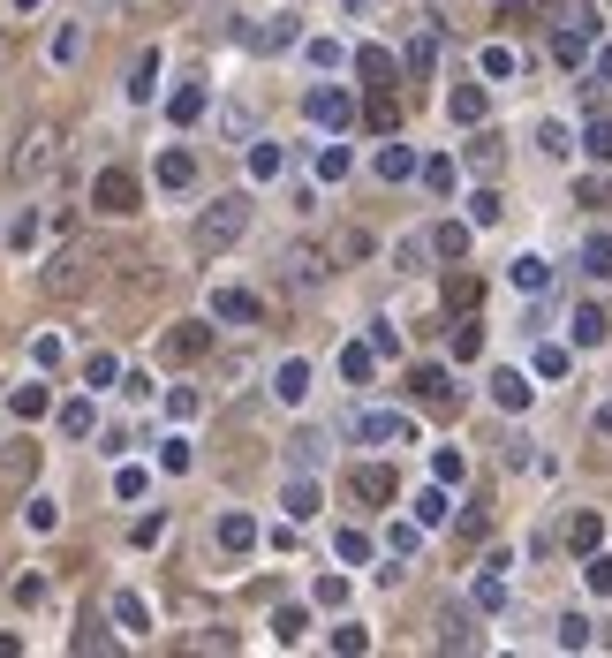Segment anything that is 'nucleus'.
Listing matches in <instances>:
<instances>
[{"mask_svg": "<svg viewBox=\"0 0 612 658\" xmlns=\"http://www.w3.org/2000/svg\"><path fill=\"white\" fill-rule=\"evenodd\" d=\"M91 280H99V250H91V243H68V250H53V258L38 265V288H46L53 303L91 295Z\"/></svg>", "mask_w": 612, "mask_h": 658, "instance_id": "f257e3e1", "label": "nucleus"}, {"mask_svg": "<svg viewBox=\"0 0 612 658\" xmlns=\"http://www.w3.org/2000/svg\"><path fill=\"white\" fill-rule=\"evenodd\" d=\"M242 235H250V197H212V212H204L197 227H189V243H197V258H220V250H235Z\"/></svg>", "mask_w": 612, "mask_h": 658, "instance_id": "f03ea898", "label": "nucleus"}, {"mask_svg": "<svg viewBox=\"0 0 612 658\" xmlns=\"http://www.w3.org/2000/svg\"><path fill=\"white\" fill-rule=\"evenodd\" d=\"M303 114H310L318 129H348V114H356V99H348L340 84H318V91L303 99Z\"/></svg>", "mask_w": 612, "mask_h": 658, "instance_id": "7ed1b4c3", "label": "nucleus"}, {"mask_svg": "<svg viewBox=\"0 0 612 658\" xmlns=\"http://www.w3.org/2000/svg\"><path fill=\"white\" fill-rule=\"evenodd\" d=\"M356 439H378V447H401V439H416V424H408L401 409H363V416H356Z\"/></svg>", "mask_w": 612, "mask_h": 658, "instance_id": "20e7f679", "label": "nucleus"}, {"mask_svg": "<svg viewBox=\"0 0 612 658\" xmlns=\"http://www.w3.org/2000/svg\"><path fill=\"white\" fill-rule=\"evenodd\" d=\"M91 205H99V212H136V174L129 167H106L99 182H91Z\"/></svg>", "mask_w": 612, "mask_h": 658, "instance_id": "39448f33", "label": "nucleus"}, {"mask_svg": "<svg viewBox=\"0 0 612 658\" xmlns=\"http://www.w3.org/2000/svg\"><path fill=\"white\" fill-rule=\"evenodd\" d=\"M212 318H227V326H257L265 303H257L250 288H212Z\"/></svg>", "mask_w": 612, "mask_h": 658, "instance_id": "423d86ee", "label": "nucleus"}, {"mask_svg": "<svg viewBox=\"0 0 612 658\" xmlns=\"http://www.w3.org/2000/svg\"><path fill=\"white\" fill-rule=\"evenodd\" d=\"M204 348H212V326H174L167 341H159V356H167V364H197Z\"/></svg>", "mask_w": 612, "mask_h": 658, "instance_id": "0eeeda50", "label": "nucleus"}, {"mask_svg": "<svg viewBox=\"0 0 612 658\" xmlns=\"http://www.w3.org/2000/svg\"><path fill=\"white\" fill-rule=\"evenodd\" d=\"M280 265H288V288H295V295H310V288H318V280H325V258H318V250H310V243H295V250H288V258H280Z\"/></svg>", "mask_w": 612, "mask_h": 658, "instance_id": "6e6552de", "label": "nucleus"}, {"mask_svg": "<svg viewBox=\"0 0 612 658\" xmlns=\"http://www.w3.org/2000/svg\"><path fill=\"white\" fill-rule=\"evenodd\" d=\"M53 167V129H31V144L16 152V182H31V174Z\"/></svg>", "mask_w": 612, "mask_h": 658, "instance_id": "1a4fd4ad", "label": "nucleus"}, {"mask_svg": "<svg viewBox=\"0 0 612 658\" xmlns=\"http://www.w3.org/2000/svg\"><path fill=\"white\" fill-rule=\"evenodd\" d=\"M446 114H454L461 129H476V122H484V91H476V84H454V91H446Z\"/></svg>", "mask_w": 612, "mask_h": 658, "instance_id": "9d476101", "label": "nucleus"}, {"mask_svg": "<svg viewBox=\"0 0 612 658\" xmlns=\"http://www.w3.org/2000/svg\"><path fill=\"white\" fill-rule=\"evenodd\" d=\"M8 409H16V416H23V424H38V416H46V409H53V394H46V386H38V379H23V386H16V394H8Z\"/></svg>", "mask_w": 612, "mask_h": 658, "instance_id": "9b49d317", "label": "nucleus"}, {"mask_svg": "<svg viewBox=\"0 0 612 658\" xmlns=\"http://www.w3.org/2000/svg\"><path fill=\"white\" fill-rule=\"evenodd\" d=\"M114 621L129 628V636H144V628H152V606H144L136 590H114Z\"/></svg>", "mask_w": 612, "mask_h": 658, "instance_id": "f8f14e48", "label": "nucleus"}, {"mask_svg": "<svg viewBox=\"0 0 612 658\" xmlns=\"http://www.w3.org/2000/svg\"><path fill=\"white\" fill-rule=\"evenodd\" d=\"M356 492H363V500H393V469L386 462H363L356 469Z\"/></svg>", "mask_w": 612, "mask_h": 658, "instance_id": "ddd939ff", "label": "nucleus"}, {"mask_svg": "<svg viewBox=\"0 0 612 658\" xmlns=\"http://www.w3.org/2000/svg\"><path fill=\"white\" fill-rule=\"evenodd\" d=\"M408 386H416V401H431V409H439V401H454V386H446V371H439V364H424Z\"/></svg>", "mask_w": 612, "mask_h": 658, "instance_id": "4468645a", "label": "nucleus"}, {"mask_svg": "<svg viewBox=\"0 0 612 658\" xmlns=\"http://www.w3.org/2000/svg\"><path fill=\"white\" fill-rule=\"evenodd\" d=\"M220 545H227V553H250V545H257V522L250 515H220Z\"/></svg>", "mask_w": 612, "mask_h": 658, "instance_id": "2eb2a0df", "label": "nucleus"}, {"mask_svg": "<svg viewBox=\"0 0 612 658\" xmlns=\"http://www.w3.org/2000/svg\"><path fill=\"white\" fill-rule=\"evenodd\" d=\"M378 174H386V182H408V174H424V167H416L408 144H386V152H378Z\"/></svg>", "mask_w": 612, "mask_h": 658, "instance_id": "dca6fc26", "label": "nucleus"}, {"mask_svg": "<svg viewBox=\"0 0 612 658\" xmlns=\"http://www.w3.org/2000/svg\"><path fill=\"white\" fill-rule=\"evenodd\" d=\"M159 182H167V190H189V182H197V159H189V152H167V159H159Z\"/></svg>", "mask_w": 612, "mask_h": 658, "instance_id": "f3484780", "label": "nucleus"}, {"mask_svg": "<svg viewBox=\"0 0 612 658\" xmlns=\"http://www.w3.org/2000/svg\"><path fill=\"white\" fill-rule=\"evenodd\" d=\"M492 401H499V409H522V401H529V379H522V371H499V379H492Z\"/></svg>", "mask_w": 612, "mask_h": 658, "instance_id": "a211bd4d", "label": "nucleus"}, {"mask_svg": "<svg viewBox=\"0 0 612 658\" xmlns=\"http://www.w3.org/2000/svg\"><path fill=\"white\" fill-rule=\"evenodd\" d=\"M280 507H288L295 522H310V515H318V485H310V477H295V485H288V500H280Z\"/></svg>", "mask_w": 612, "mask_h": 658, "instance_id": "6ab92c4d", "label": "nucleus"}, {"mask_svg": "<svg viewBox=\"0 0 612 658\" xmlns=\"http://www.w3.org/2000/svg\"><path fill=\"white\" fill-rule=\"evenodd\" d=\"M431 53H439V31H431V16H424V31L408 38V69L424 76V69H431Z\"/></svg>", "mask_w": 612, "mask_h": 658, "instance_id": "aec40b11", "label": "nucleus"}, {"mask_svg": "<svg viewBox=\"0 0 612 658\" xmlns=\"http://www.w3.org/2000/svg\"><path fill=\"white\" fill-rule=\"evenodd\" d=\"M431 250H439V258H469V227H461V220H446L439 235H431Z\"/></svg>", "mask_w": 612, "mask_h": 658, "instance_id": "412c9836", "label": "nucleus"}, {"mask_svg": "<svg viewBox=\"0 0 612 658\" xmlns=\"http://www.w3.org/2000/svg\"><path fill=\"white\" fill-rule=\"evenodd\" d=\"M356 69L371 76V84H393V53H386V46H363V53H356Z\"/></svg>", "mask_w": 612, "mask_h": 658, "instance_id": "4be33fe9", "label": "nucleus"}, {"mask_svg": "<svg viewBox=\"0 0 612 658\" xmlns=\"http://www.w3.org/2000/svg\"><path fill=\"white\" fill-rule=\"evenodd\" d=\"M167 114H174V122H197V114H204V84H182L167 99Z\"/></svg>", "mask_w": 612, "mask_h": 658, "instance_id": "5701e85b", "label": "nucleus"}, {"mask_svg": "<svg viewBox=\"0 0 612 658\" xmlns=\"http://www.w3.org/2000/svg\"><path fill=\"white\" fill-rule=\"evenodd\" d=\"M272 394H280V401H303V394H310V371H303V364H280V379H272Z\"/></svg>", "mask_w": 612, "mask_h": 658, "instance_id": "b1692460", "label": "nucleus"}, {"mask_svg": "<svg viewBox=\"0 0 612 658\" xmlns=\"http://www.w3.org/2000/svg\"><path fill=\"white\" fill-rule=\"evenodd\" d=\"M582 273H597V280L612 273V235H590V243H582Z\"/></svg>", "mask_w": 612, "mask_h": 658, "instance_id": "393cba45", "label": "nucleus"}, {"mask_svg": "<svg viewBox=\"0 0 612 658\" xmlns=\"http://www.w3.org/2000/svg\"><path fill=\"white\" fill-rule=\"evenodd\" d=\"M280 159H288L280 144H272V137H257V152H250V174H257V182H272V174H280Z\"/></svg>", "mask_w": 612, "mask_h": 658, "instance_id": "a878e982", "label": "nucleus"}, {"mask_svg": "<svg viewBox=\"0 0 612 658\" xmlns=\"http://www.w3.org/2000/svg\"><path fill=\"white\" fill-rule=\"evenodd\" d=\"M544 280H552V265H544V258H514V288H522V295H537Z\"/></svg>", "mask_w": 612, "mask_h": 658, "instance_id": "bb28decb", "label": "nucleus"}, {"mask_svg": "<svg viewBox=\"0 0 612 658\" xmlns=\"http://www.w3.org/2000/svg\"><path fill=\"white\" fill-rule=\"evenodd\" d=\"M575 341H582V348L605 341V311H597V303H582V311H575Z\"/></svg>", "mask_w": 612, "mask_h": 658, "instance_id": "cd10ccee", "label": "nucleus"}, {"mask_svg": "<svg viewBox=\"0 0 612 658\" xmlns=\"http://www.w3.org/2000/svg\"><path fill=\"white\" fill-rule=\"evenodd\" d=\"M401 106H393V84H371V129H393Z\"/></svg>", "mask_w": 612, "mask_h": 658, "instance_id": "c85d7f7f", "label": "nucleus"}, {"mask_svg": "<svg viewBox=\"0 0 612 658\" xmlns=\"http://www.w3.org/2000/svg\"><path fill=\"white\" fill-rule=\"evenodd\" d=\"M91 424H99V409H91V401H68V409H61V432H68V439H84Z\"/></svg>", "mask_w": 612, "mask_h": 658, "instance_id": "c756f323", "label": "nucleus"}, {"mask_svg": "<svg viewBox=\"0 0 612 658\" xmlns=\"http://www.w3.org/2000/svg\"><path fill=\"white\" fill-rule=\"evenodd\" d=\"M303 628H310V613H303V606H280V613H272V636H280V643H295Z\"/></svg>", "mask_w": 612, "mask_h": 658, "instance_id": "7c9ffc66", "label": "nucleus"}, {"mask_svg": "<svg viewBox=\"0 0 612 658\" xmlns=\"http://www.w3.org/2000/svg\"><path fill=\"white\" fill-rule=\"evenodd\" d=\"M597 537H605V522H597V515H575V530H567V545H575V553H597Z\"/></svg>", "mask_w": 612, "mask_h": 658, "instance_id": "2f4dec72", "label": "nucleus"}, {"mask_svg": "<svg viewBox=\"0 0 612 658\" xmlns=\"http://www.w3.org/2000/svg\"><path fill=\"white\" fill-rule=\"evenodd\" d=\"M76 53H84V23H61L53 31V61H76Z\"/></svg>", "mask_w": 612, "mask_h": 658, "instance_id": "473e14b6", "label": "nucleus"}, {"mask_svg": "<svg viewBox=\"0 0 612 658\" xmlns=\"http://www.w3.org/2000/svg\"><path fill=\"white\" fill-rule=\"evenodd\" d=\"M552 53H560V61H567V69H575V61H582V53H590V38H582V23H575V31H560V38H552Z\"/></svg>", "mask_w": 612, "mask_h": 658, "instance_id": "72a5a7b5", "label": "nucleus"}, {"mask_svg": "<svg viewBox=\"0 0 612 658\" xmlns=\"http://www.w3.org/2000/svg\"><path fill=\"white\" fill-rule=\"evenodd\" d=\"M476 348H484V326H476V318H461V326H454V356H461V364H469Z\"/></svg>", "mask_w": 612, "mask_h": 658, "instance_id": "f704fd0d", "label": "nucleus"}, {"mask_svg": "<svg viewBox=\"0 0 612 658\" xmlns=\"http://www.w3.org/2000/svg\"><path fill=\"white\" fill-rule=\"evenodd\" d=\"M318 454H325V439H318V432H303V439L288 447V462H295V469H318Z\"/></svg>", "mask_w": 612, "mask_h": 658, "instance_id": "c9c22d12", "label": "nucleus"}, {"mask_svg": "<svg viewBox=\"0 0 612 658\" xmlns=\"http://www.w3.org/2000/svg\"><path fill=\"white\" fill-rule=\"evenodd\" d=\"M582 152H590V159H612V122H590V129H582Z\"/></svg>", "mask_w": 612, "mask_h": 658, "instance_id": "e433bc0d", "label": "nucleus"}, {"mask_svg": "<svg viewBox=\"0 0 612 658\" xmlns=\"http://www.w3.org/2000/svg\"><path fill=\"white\" fill-rule=\"evenodd\" d=\"M333 553H340V560H371V537H363V530H340Z\"/></svg>", "mask_w": 612, "mask_h": 658, "instance_id": "4c0bfd02", "label": "nucleus"}, {"mask_svg": "<svg viewBox=\"0 0 612 658\" xmlns=\"http://www.w3.org/2000/svg\"><path fill=\"white\" fill-rule=\"evenodd\" d=\"M424 190H439V197L454 190V159H424Z\"/></svg>", "mask_w": 612, "mask_h": 658, "instance_id": "58836bf2", "label": "nucleus"}, {"mask_svg": "<svg viewBox=\"0 0 612 658\" xmlns=\"http://www.w3.org/2000/svg\"><path fill=\"white\" fill-rule=\"evenodd\" d=\"M318 174H325V182H340V174H348V144H325V152H318Z\"/></svg>", "mask_w": 612, "mask_h": 658, "instance_id": "ea45409f", "label": "nucleus"}, {"mask_svg": "<svg viewBox=\"0 0 612 658\" xmlns=\"http://www.w3.org/2000/svg\"><path fill=\"white\" fill-rule=\"evenodd\" d=\"M469 167L492 174V167H499V137H476V144H469Z\"/></svg>", "mask_w": 612, "mask_h": 658, "instance_id": "a19ab883", "label": "nucleus"}, {"mask_svg": "<svg viewBox=\"0 0 612 658\" xmlns=\"http://www.w3.org/2000/svg\"><path fill=\"white\" fill-rule=\"evenodd\" d=\"M23 522H31V530H53V522H61V507H53V500H23Z\"/></svg>", "mask_w": 612, "mask_h": 658, "instance_id": "79ce46f5", "label": "nucleus"}, {"mask_svg": "<svg viewBox=\"0 0 612 658\" xmlns=\"http://www.w3.org/2000/svg\"><path fill=\"white\" fill-rule=\"evenodd\" d=\"M582 643H590V621H582V613H567V621H560V651H582Z\"/></svg>", "mask_w": 612, "mask_h": 658, "instance_id": "37998d69", "label": "nucleus"}, {"mask_svg": "<svg viewBox=\"0 0 612 658\" xmlns=\"http://www.w3.org/2000/svg\"><path fill=\"white\" fill-rule=\"evenodd\" d=\"M476 606L499 613V606H507V583H499V575H484V583H476Z\"/></svg>", "mask_w": 612, "mask_h": 658, "instance_id": "c03bdc74", "label": "nucleus"}, {"mask_svg": "<svg viewBox=\"0 0 612 658\" xmlns=\"http://www.w3.org/2000/svg\"><path fill=\"white\" fill-rule=\"evenodd\" d=\"M144 485H152V477H144V469H136V462L121 469V477H114V492H121V500H144Z\"/></svg>", "mask_w": 612, "mask_h": 658, "instance_id": "a18cd8bd", "label": "nucleus"}, {"mask_svg": "<svg viewBox=\"0 0 612 658\" xmlns=\"http://www.w3.org/2000/svg\"><path fill=\"white\" fill-rule=\"evenodd\" d=\"M152 84H159V61H136V76H129V99H152Z\"/></svg>", "mask_w": 612, "mask_h": 658, "instance_id": "49530a36", "label": "nucleus"}, {"mask_svg": "<svg viewBox=\"0 0 612 658\" xmlns=\"http://www.w3.org/2000/svg\"><path fill=\"white\" fill-rule=\"evenodd\" d=\"M469 220H476V227H492V220H499V197H492V190H476V197H469Z\"/></svg>", "mask_w": 612, "mask_h": 658, "instance_id": "de8ad7c7", "label": "nucleus"}, {"mask_svg": "<svg viewBox=\"0 0 612 658\" xmlns=\"http://www.w3.org/2000/svg\"><path fill=\"white\" fill-rule=\"evenodd\" d=\"M167 409H174V416H182V424H189V416H197L204 401H197V386H174V394H167Z\"/></svg>", "mask_w": 612, "mask_h": 658, "instance_id": "09e8293b", "label": "nucleus"}, {"mask_svg": "<svg viewBox=\"0 0 612 658\" xmlns=\"http://www.w3.org/2000/svg\"><path fill=\"white\" fill-rule=\"evenodd\" d=\"M416 522H446V492H416Z\"/></svg>", "mask_w": 612, "mask_h": 658, "instance_id": "8fccbe9b", "label": "nucleus"}, {"mask_svg": "<svg viewBox=\"0 0 612 658\" xmlns=\"http://www.w3.org/2000/svg\"><path fill=\"white\" fill-rule=\"evenodd\" d=\"M31 364H38V371L61 364V341H53V333H38V341H31Z\"/></svg>", "mask_w": 612, "mask_h": 658, "instance_id": "3c124183", "label": "nucleus"}, {"mask_svg": "<svg viewBox=\"0 0 612 658\" xmlns=\"http://www.w3.org/2000/svg\"><path fill=\"white\" fill-rule=\"evenodd\" d=\"M31 243H38V220H31V212H23V220L8 227V250H31Z\"/></svg>", "mask_w": 612, "mask_h": 658, "instance_id": "603ef678", "label": "nucleus"}, {"mask_svg": "<svg viewBox=\"0 0 612 658\" xmlns=\"http://www.w3.org/2000/svg\"><path fill=\"white\" fill-rule=\"evenodd\" d=\"M537 152L560 159V152H567V129H560V122H544V129H537Z\"/></svg>", "mask_w": 612, "mask_h": 658, "instance_id": "864d4df0", "label": "nucleus"}, {"mask_svg": "<svg viewBox=\"0 0 612 658\" xmlns=\"http://www.w3.org/2000/svg\"><path fill=\"white\" fill-rule=\"evenodd\" d=\"M159 462H167L174 477H182V469H189V439H167V447H159Z\"/></svg>", "mask_w": 612, "mask_h": 658, "instance_id": "5fc2aeb1", "label": "nucleus"}, {"mask_svg": "<svg viewBox=\"0 0 612 658\" xmlns=\"http://www.w3.org/2000/svg\"><path fill=\"white\" fill-rule=\"evenodd\" d=\"M439 643H454V651H469L476 636H469V621H461V613H446V636H439Z\"/></svg>", "mask_w": 612, "mask_h": 658, "instance_id": "6e6d98bb", "label": "nucleus"}, {"mask_svg": "<svg viewBox=\"0 0 612 658\" xmlns=\"http://www.w3.org/2000/svg\"><path fill=\"white\" fill-rule=\"evenodd\" d=\"M431 469H439V485H461V454L454 447H439V462H431Z\"/></svg>", "mask_w": 612, "mask_h": 658, "instance_id": "4d7b16f0", "label": "nucleus"}, {"mask_svg": "<svg viewBox=\"0 0 612 658\" xmlns=\"http://www.w3.org/2000/svg\"><path fill=\"white\" fill-rule=\"evenodd\" d=\"M590 590H597V598H612V560H590Z\"/></svg>", "mask_w": 612, "mask_h": 658, "instance_id": "13d9d810", "label": "nucleus"}, {"mask_svg": "<svg viewBox=\"0 0 612 658\" xmlns=\"http://www.w3.org/2000/svg\"><path fill=\"white\" fill-rule=\"evenodd\" d=\"M597 76H605V84H612V46H605V53H597Z\"/></svg>", "mask_w": 612, "mask_h": 658, "instance_id": "bf43d9fd", "label": "nucleus"}, {"mask_svg": "<svg viewBox=\"0 0 612 658\" xmlns=\"http://www.w3.org/2000/svg\"><path fill=\"white\" fill-rule=\"evenodd\" d=\"M597 432H605V439H612V401H605V409H597Z\"/></svg>", "mask_w": 612, "mask_h": 658, "instance_id": "052dcab7", "label": "nucleus"}, {"mask_svg": "<svg viewBox=\"0 0 612 658\" xmlns=\"http://www.w3.org/2000/svg\"><path fill=\"white\" fill-rule=\"evenodd\" d=\"M16 8H23V16H31V8H38V0H16Z\"/></svg>", "mask_w": 612, "mask_h": 658, "instance_id": "680f3d73", "label": "nucleus"}]
</instances>
